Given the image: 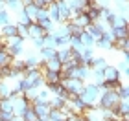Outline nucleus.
I'll return each mask as SVG.
<instances>
[{
  "instance_id": "f3484780",
  "label": "nucleus",
  "mask_w": 129,
  "mask_h": 121,
  "mask_svg": "<svg viewBox=\"0 0 129 121\" xmlns=\"http://www.w3.org/2000/svg\"><path fill=\"white\" fill-rule=\"evenodd\" d=\"M0 110H2V112H11V114H13V101H11L9 97H4V99H0Z\"/></svg>"
},
{
  "instance_id": "412c9836",
  "label": "nucleus",
  "mask_w": 129,
  "mask_h": 121,
  "mask_svg": "<svg viewBox=\"0 0 129 121\" xmlns=\"http://www.w3.org/2000/svg\"><path fill=\"white\" fill-rule=\"evenodd\" d=\"M9 22H11L9 11H8V9H2V11H0V28L6 26V24H9Z\"/></svg>"
},
{
  "instance_id": "39448f33",
  "label": "nucleus",
  "mask_w": 129,
  "mask_h": 121,
  "mask_svg": "<svg viewBox=\"0 0 129 121\" xmlns=\"http://www.w3.org/2000/svg\"><path fill=\"white\" fill-rule=\"evenodd\" d=\"M102 73H103V79H105V81H120V79H122L118 68H116L114 64H107V66L102 70Z\"/></svg>"
},
{
  "instance_id": "cd10ccee",
  "label": "nucleus",
  "mask_w": 129,
  "mask_h": 121,
  "mask_svg": "<svg viewBox=\"0 0 129 121\" xmlns=\"http://www.w3.org/2000/svg\"><path fill=\"white\" fill-rule=\"evenodd\" d=\"M11 121H24V119H22L20 116H13V117H11Z\"/></svg>"
},
{
  "instance_id": "5701e85b",
  "label": "nucleus",
  "mask_w": 129,
  "mask_h": 121,
  "mask_svg": "<svg viewBox=\"0 0 129 121\" xmlns=\"http://www.w3.org/2000/svg\"><path fill=\"white\" fill-rule=\"evenodd\" d=\"M113 35H114V40L116 39H127V28H116V30H113Z\"/></svg>"
},
{
  "instance_id": "9b49d317",
  "label": "nucleus",
  "mask_w": 129,
  "mask_h": 121,
  "mask_svg": "<svg viewBox=\"0 0 129 121\" xmlns=\"http://www.w3.org/2000/svg\"><path fill=\"white\" fill-rule=\"evenodd\" d=\"M22 11L26 13V17H28V19H30L31 22H35V19H37V13H39V9L35 8L33 4H28V6H24V8H22Z\"/></svg>"
},
{
  "instance_id": "aec40b11",
  "label": "nucleus",
  "mask_w": 129,
  "mask_h": 121,
  "mask_svg": "<svg viewBox=\"0 0 129 121\" xmlns=\"http://www.w3.org/2000/svg\"><path fill=\"white\" fill-rule=\"evenodd\" d=\"M15 26H17V35H19L22 40H26V39H28V26H24V24H17V22H15Z\"/></svg>"
},
{
  "instance_id": "0eeeda50",
  "label": "nucleus",
  "mask_w": 129,
  "mask_h": 121,
  "mask_svg": "<svg viewBox=\"0 0 129 121\" xmlns=\"http://www.w3.org/2000/svg\"><path fill=\"white\" fill-rule=\"evenodd\" d=\"M0 35H2V39L15 37V35H17V26H15V22H9V24H6V26L0 28Z\"/></svg>"
},
{
  "instance_id": "a878e982",
  "label": "nucleus",
  "mask_w": 129,
  "mask_h": 121,
  "mask_svg": "<svg viewBox=\"0 0 129 121\" xmlns=\"http://www.w3.org/2000/svg\"><path fill=\"white\" fill-rule=\"evenodd\" d=\"M33 6H35V8H37V9H43V8H48V4H46L44 2V0H33V2H31Z\"/></svg>"
},
{
  "instance_id": "f257e3e1",
  "label": "nucleus",
  "mask_w": 129,
  "mask_h": 121,
  "mask_svg": "<svg viewBox=\"0 0 129 121\" xmlns=\"http://www.w3.org/2000/svg\"><path fill=\"white\" fill-rule=\"evenodd\" d=\"M102 95V88L92 83H85L83 84V90L79 92V99L85 103V110H90V108H96L98 106V99Z\"/></svg>"
},
{
  "instance_id": "1a4fd4ad",
  "label": "nucleus",
  "mask_w": 129,
  "mask_h": 121,
  "mask_svg": "<svg viewBox=\"0 0 129 121\" xmlns=\"http://www.w3.org/2000/svg\"><path fill=\"white\" fill-rule=\"evenodd\" d=\"M57 55V50L54 48H41L39 50V57H41V61H50V59H54V57Z\"/></svg>"
},
{
  "instance_id": "4be33fe9",
  "label": "nucleus",
  "mask_w": 129,
  "mask_h": 121,
  "mask_svg": "<svg viewBox=\"0 0 129 121\" xmlns=\"http://www.w3.org/2000/svg\"><path fill=\"white\" fill-rule=\"evenodd\" d=\"M50 92L48 90H46V88H41L39 90V95H37V101H43V103H48L50 101Z\"/></svg>"
},
{
  "instance_id": "423d86ee",
  "label": "nucleus",
  "mask_w": 129,
  "mask_h": 121,
  "mask_svg": "<svg viewBox=\"0 0 129 121\" xmlns=\"http://www.w3.org/2000/svg\"><path fill=\"white\" fill-rule=\"evenodd\" d=\"M46 35L44 30H41V26L37 22H31L30 26H28V39H43Z\"/></svg>"
},
{
  "instance_id": "2f4dec72",
  "label": "nucleus",
  "mask_w": 129,
  "mask_h": 121,
  "mask_svg": "<svg viewBox=\"0 0 129 121\" xmlns=\"http://www.w3.org/2000/svg\"><path fill=\"white\" fill-rule=\"evenodd\" d=\"M0 40H2V35H0Z\"/></svg>"
},
{
  "instance_id": "a211bd4d",
  "label": "nucleus",
  "mask_w": 129,
  "mask_h": 121,
  "mask_svg": "<svg viewBox=\"0 0 129 121\" xmlns=\"http://www.w3.org/2000/svg\"><path fill=\"white\" fill-rule=\"evenodd\" d=\"M37 24L41 26V30H44L46 33H52V31H54V28H55V24H54V22H52L50 19H46V20H39Z\"/></svg>"
},
{
  "instance_id": "7c9ffc66",
  "label": "nucleus",
  "mask_w": 129,
  "mask_h": 121,
  "mask_svg": "<svg viewBox=\"0 0 129 121\" xmlns=\"http://www.w3.org/2000/svg\"><path fill=\"white\" fill-rule=\"evenodd\" d=\"M37 121H44V119H37Z\"/></svg>"
},
{
  "instance_id": "2eb2a0df",
  "label": "nucleus",
  "mask_w": 129,
  "mask_h": 121,
  "mask_svg": "<svg viewBox=\"0 0 129 121\" xmlns=\"http://www.w3.org/2000/svg\"><path fill=\"white\" fill-rule=\"evenodd\" d=\"M48 105H50V108H54V110H63V106H64V99L52 95V97H50V101H48Z\"/></svg>"
},
{
  "instance_id": "7ed1b4c3",
  "label": "nucleus",
  "mask_w": 129,
  "mask_h": 121,
  "mask_svg": "<svg viewBox=\"0 0 129 121\" xmlns=\"http://www.w3.org/2000/svg\"><path fill=\"white\" fill-rule=\"evenodd\" d=\"M61 84L64 86V90H67L68 94L79 95V92L83 90V84L85 83H81V81H78V79H72V77H67V79L61 81Z\"/></svg>"
},
{
  "instance_id": "393cba45",
  "label": "nucleus",
  "mask_w": 129,
  "mask_h": 121,
  "mask_svg": "<svg viewBox=\"0 0 129 121\" xmlns=\"http://www.w3.org/2000/svg\"><path fill=\"white\" fill-rule=\"evenodd\" d=\"M11 117H13L11 112H2L0 110V121H11Z\"/></svg>"
},
{
  "instance_id": "bb28decb",
  "label": "nucleus",
  "mask_w": 129,
  "mask_h": 121,
  "mask_svg": "<svg viewBox=\"0 0 129 121\" xmlns=\"http://www.w3.org/2000/svg\"><path fill=\"white\" fill-rule=\"evenodd\" d=\"M31 42H33L35 51H39L41 48H43V39H31Z\"/></svg>"
},
{
  "instance_id": "20e7f679",
  "label": "nucleus",
  "mask_w": 129,
  "mask_h": 121,
  "mask_svg": "<svg viewBox=\"0 0 129 121\" xmlns=\"http://www.w3.org/2000/svg\"><path fill=\"white\" fill-rule=\"evenodd\" d=\"M31 108H33V112L37 114V117H39V119L48 121V114H50V105H48V103L33 101V103H31Z\"/></svg>"
},
{
  "instance_id": "ddd939ff",
  "label": "nucleus",
  "mask_w": 129,
  "mask_h": 121,
  "mask_svg": "<svg viewBox=\"0 0 129 121\" xmlns=\"http://www.w3.org/2000/svg\"><path fill=\"white\" fill-rule=\"evenodd\" d=\"M6 9L13 11V13H19L22 9V2L20 0H6Z\"/></svg>"
},
{
  "instance_id": "f8f14e48",
  "label": "nucleus",
  "mask_w": 129,
  "mask_h": 121,
  "mask_svg": "<svg viewBox=\"0 0 129 121\" xmlns=\"http://www.w3.org/2000/svg\"><path fill=\"white\" fill-rule=\"evenodd\" d=\"M43 48H54V50H57V40H55V37L52 35V33H46V35L43 37Z\"/></svg>"
},
{
  "instance_id": "c756f323",
  "label": "nucleus",
  "mask_w": 129,
  "mask_h": 121,
  "mask_svg": "<svg viewBox=\"0 0 129 121\" xmlns=\"http://www.w3.org/2000/svg\"><path fill=\"white\" fill-rule=\"evenodd\" d=\"M44 2H46V4H52V2H55V0H44Z\"/></svg>"
},
{
  "instance_id": "b1692460",
  "label": "nucleus",
  "mask_w": 129,
  "mask_h": 121,
  "mask_svg": "<svg viewBox=\"0 0 129 121\" xmlns=\"http://www.w3.org/2000/svg\"><path fill=\"white\" fill-rule=\"evenodd\" d=\"M22 119L24 121H37L39 117H37V114L33 112V108H28V110L22 114Z\"/></svg>"
},
{
  "instance_id": "9d476101",
  "label": "nucleus",
  "mask_w": 129,
  "mask_h": 121,
  "mask_svg": "<svg viewBox=\"0 0 129 121\" xmlns=\"http://www.w3.org/2000/svg\"><path fill=\"white\" fill-rule=\"evenodd\" d=\"M70 22H72V24H76V26H79V28H83V30H85V28H87V26L90 24L89 17H87L85 13H79L78 17H74V19L70 20Z\"/></svg>"
},
{
  "instance_id": "f03ea898",
  "label": "nucleus",
  "mask_w": 129,
  "mask_h": 121,
  "mask_svg": "<svg viewBox=\"0 0 129 121\" xmlns=\"http://www.w3.org/2000/svg\"><path fill=\"white\" fill-rule=\"evenodd\" d=\"M11 101H13V116H20L24 114L28 108H31V103L26 99L24 95H17V97H9Z\"/></svg>"
},
{
  "instance_id": "6e6552de",
  "label": "nucleus",
  "mask_w": 129,
  "mask_h": 121,
  "mask_svg": "<svg viewBox=\"0 0 129 121\" xmlns=\"http://www.w3.org/2000/svg\"><path fill=\"white\" fill-rule=\"evenodd\" d=\"M105 66H107V59L105 57H94L90 61V70H94V72H102Z\"/></svg>"
},
{
  "instance_id": "dca6fc26",
  "label": "nucleus",
  "mask_w": 129,
  "mask_h": 121,
  "mask_svg": "<svg viewBox=\"0 0 129 121\" xmlns=\"http://www.w3.org/2000/svg\"><path fill=\"white\" fill-rule=\"evenodd\" d=\"M11 62H13V57H11L6 50H0V68L11 66Z\"/></svg>"
},
{
  "instance_id": "c85d7f7f",
  "label": "nucleus",
  "mask_w": 129,
  "mask_h": 121,
  "mask_svg": "<svg viewBox=\"0 0 129 121\" xmlns=\"http://www.w3.org/2000/svg\"><path fill=\"white\" fill-rule=\"evenodd\" d=\"M6 9V0H0V11Z\"/></svg>"
},
{
  "instance_id": "6ab92c4d",
  "label": "nucleus",
  "mask_w": 129,
  "mask_h": 121,
  "mask_svg": "<svg viewBox=\"0 0 129 121\" xmlns=\"http://www.w3.org/2000/svg\"><path fill=\"white\" fill-rule=\"evenodd\" d=\"M94 48H102V50H113V42H111V40H107L105 37H102V39H98V40H96Z\"/></svg>"
},
{
  "instance_id": "4468645a",
  "label": "nucleus",
  "mask_w": 129,
  "mask_h": 121,
  "mask_svg": "<svg viewBox=\"0 0 129 121\" xmlns=\"http://www.w3.org/2000/svg\"><path fill=\"white\" fill-rule=\"evenodd\" d=\"M79 40H81V44H83V48H94V44H96V40L92 39V37H90L87 31H83V33H81Z\"/></svg>"
}]
</instances>
